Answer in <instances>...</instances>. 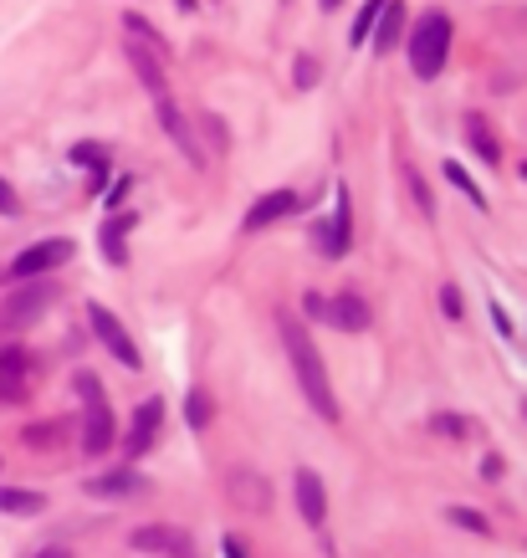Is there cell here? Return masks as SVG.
<instances>
[{"label":"cell","instance_id":"obj_1","mask_svg":"<svg viewBox=\"0 0 527 558\" xmlns=\"http://www.w3.org/2000/svg\"><path fill=\"white\" fill-rule=\"evenodd\" d=\"M277 333H282V349L292 359V374H297V390L307 395L323 420H338V400H333V384H328V369H323V354L313 349L307 328L292 318V313H277Z\"/></svg>","mask_w":527,"mask_h":558},{"label":"cell","instance_id":"obj_2","mask_svg":"<svg viewBox=\"0 0 527 558\" xmlns=\"http://www.w3.org/2000/svg\"><path fill=\"white\" fill-rule=\"evenodd\" d=\"M446 57H451V16L446 11H430L410 31V67H415V77L435 82V77H441V67H446Z\"/></svg>","mask_w":527,"mask_h":558},{"label":"cell","instance_id":"obj_3","mask_svg":"<svg viewBox=\"0 0 527 558\" xmlns=\"http://www.w3.org/2000/svg\"><path fill=\"white\" fill-rule=\"evenodd\" d=\"M77 395H82V451L87 456H108V446H113V436H118V425H113V405H108V395H103V384H98V374H77Z\"/></svg>","mask_w":527,"mask_h":558},{"label":"cell","instance_id":"obj_4","mask_svg":"<svg viewBox=\"0 0 527 558\" xmlns=\"http://www.w3.org/2000/svg\"><path fill=\"white\" fill-rule=\"evenodd\" d=\"M52 282H26V287H16L6 303H0V333H26L41 313L52 308Z\"/></svg>","mask_w":527,"mask_h":558},{"label":"cell","instance_id":"obj_5","mask_svg":"<svg viewBox=\"0 0 527 558\" xmlns=\"http://www.w3.org/2000/svg\"><path fill=\"white\" fill-rule=\"evenodd\" d=\"M87 323H93V333H98V343H103V349L123 364V369H144V354H139V343L134 338H128V328L103 308V303H93V308H87Z\"/></svg>","mask_w":527,"mask_h":558},{"label":"cell","instance_id":"obj_6","mask_svg":"<svg viewBox=\"0 0 527 558\" xmlns=\"http://www.w3.org/2000/svg\"><path fill=\"white\" fill-rule=\"evenodd\" d=\"M72 251H77V246H72L67 236H47V241L26 246L16 262H11V282H31V277H41V272H57Z\"/></svg>","mask_w":527,"mask_h":558},{"label":"cell","instance_id":"obj_7","mask_svg":"<svg viewBox=\"0 0 527 558\" xmlns=\"http://www.w3.org/2000/svg\"><path fill=\"white\" fill-rule=\"evenodd\" d=\"M139 553H159V558H195V538L185 528H169V523H149L134 533Z\"/></svg>","mask_w":527,"mask_h":558},{"label":"cell","instance_id":"obj_8","mask_svg":"<svg viewBox=\"0 0 527 558\" xmlns=\"http://www.w3.org/2000/svg\"><path fill=\"white\" fill-rule=\"evenodd\" d=\"M348 226H354V205H348V190L338 185V200H333L328 226H318V231H313V241H318V251L328 256V262H338V256L348 251Z\"/></svg>","mask_w":527,"mask_h":558},{"label":"cell","instance_id":"obj_9","mask_svg":"<svg viewBox=\"0 0 527 558\" xmlns=\"http://www.w3.org/2000/svg\"><path fill=\"white\" fill-rule=\"evenodd\" d=\"M149 492V477H139L134 466H118V471H103V477H87V497H144Z\"/></svg>","mask_w":527,"mask_h":558},{"label":"cell","instance_id":"obj_10","mask_svg":"<svg viewBox=\"0 0 527 558\" xmlns=\"http://www.w3.org/2000/svg\"><path fill=\"white\" fill-rule=\"evenodd\" d=\"M154 108H159V123H164V134L174 139V149H180L190 164H205V154H200V139H195V128H190V118H185L180 108H174V98H159Z\"/></svg>","mask_w":527,"mask_h":558},{"label":"cell","instance_id":"obj_11","mask_svg":"<svg viewBox=\"0 0 527 558\" xmlns=\"http://www.w3.org/2000/svg\"><path fill=\"white\" fill-rule=\"evenodd\" d=\"M139 226V210H113V216L103 221V231H98V246H103V256L113 267H128V231Z\"/></svg>","mask_w":527,"mask_h":558},{"label":"cell","instance_id":"obj_12","mask_svg":"<svg viewBox=\"0 0 527 558\" xmlns=\"http://www.w3.org/2000/svg\"><path fill=\"white\" fill-rule=\"evenodd\" d=\"M226 492H231V502H236V507H246V512H267V502H272V482H267V477H256L251 466L231 471Z\"/></svg>","mask_w":527,"mask_h":558},{"label":"cell","instance_id":"obj_13","mask_svg":"<svg viewBox=\"0 0 527 558\" xmlns=\"http://www.w3.org/2000/svg\"><path fill=\"white\" fill-rule=\"evenodd\" d=\"M159 420H164V400H159V395H154V400H144V405L134 410V431H128V461H139V456L154 446Z\"/></svg>","mask_w":527,"mask_h":558},{"label":"cell","instance_id":"obj_14","mask_svg":"<svg viewBox=\"0 0 527 558\" xmlns=\"http://www.w3.org/2000/svg\"><path fill=\"white\" fill-rule=\"evenodd\" d=\"M328 323L343 328V333H364L374 323V313L359 292H338V297H328Z\"/></svg>","mask_w":527,"mask_h":558},{"label":"cell","instance_id":"obj_15","mask_svg":"<svg viewBox=\"0 0 527 558\" xmlns=\"http://www.w3.org/2000/svg\"><path fill=\"white\" fill-rule=\"evenodd\" d=\"M128 62H134V72H139V82L149 88V98L159 103V98H169V77H164V62L149 52V47H139V41H128Z\"/></svg>","mask_w":527,"mask_h":558},{"label":"cell","instance_id":"obj_16","mask_svg":"<svg viewBox=\"0 0 527 558\" xmlns=\"http://www.w3.org/2000/svg\"><path fill=\"white\" fill-rule=\"evenodd\" d=\"M297 512L313 528H323V518H328V492H323L318 471H297Z\"/></svg>","mask_w":527,"mask_h":558},{"label":"cell","instance_id":"obj_17","mask_svg":"<svg viewBox=\"0 0 527 558\" xmlns=\"http://www.w3.org/2000/svg\"><path fill=\"white\" fill-rule=\"evenodd\" d=\"M292 210H297V195H292V190H272V195H261V200L246 210V231H267L272 221L292 216Z\"/></svg>","mask_w":527,"mask_h":558},{"label":"cell","instance_id":"obj_18","mask_svg":"<svg viewBox=\"0 0 527 558\" xmlns=\"http://www.w3.org/2000/svg\"><path fill=\"white\" fill-rule=\"evenodd\" d=\"M21 395H26V354L0 349V400H21Z\"/></svg>","mask_w":527,"mask_h":558},{"label":"cell","instance_id":"obj_19","mask_svg":"<svg viewBox=\"0 0 527 558\" xmlns=\"http://www.w3.org/2000/svg\"><path fill=\"white\" fill-rule=\"evenodd\" d=\"M47 507L41 492H21V487H0V512H11V518H36V512Z\"/></svg>","mask_w":527,"mask_h":558},{"label":"cell","instance_id":"obj_20","mask_svg":"<svg viewBox=\"0 0 527 558\" xmlns=\"http://www.w3.org/2000/svg\"><path fill=\"white\" fill-rule=\"evenodd\" d=\"M379 36H374V47L379 52H389L394 47V36H400V26H405V6H400V0H384V11H379Z\"/></svg>","mask_w":527,"mask_h":558},{"label":"cell","instance_id":"obj_21","mask_svg":"<svg viewBox=\"0 0 527 558\" xmlns=\"http://www.w3.org/2000/svg\"><path fill=\"white\" fill-rule=\"evenodd\" d=\"M466 144L481 154V164H502V144L492 139V128L481 123V118H471V123H466Z\"/></svg>","mask_w":527,"mask_h":558},{"label":"cell","instance_id":"obj_22","mask_svg":"<svg viewBox=\"0 0 527 558\" xmlns=\"http://www.w3.org/2000/svg\"><path fill=\"white\" fill-rule=\"evenodd\" d=\"M123 26H128V41H139V47H149L154 57H164V52H169V47H164V36H159V31H154V26H149L139 11H123Z\"/></svg>","mask_w":527,"mask_h":558},{"label":"cell","instance_id":"obj_23","mask_svg":"<svg viewBox=\"0 0 527 558\" xmlns=\"http://www.w3.org/2000/svg\"><path fill=\"white\" fill-rule=\"evenodd\" d=\"M185 420L195 425V431H205V425L215 420V400H210V390H200V384H195V390L185 395Z\"/></svg>","mask_w":527,"mask_h":558},{"label":"cell","instance_id":"obj_24","mask_svg":"<svg viewBox=\"0 0 527 558\" xmlns=\"http://www.w3.org/2000/svg\"><path fill=\"white\" fill-rule=\"evenodd\" d=\"M405 190H410V200H415L420 216H425V221H435V195H430V185H425L420 169H405Z\"/></svg>","mask_w":527,"mask_h":558},{"label":"cell","instance_id":"obj_25","mask_svg":"<svg viewBox=\"0 0 527 558\" xmlns=\"http://www.w3.org/2000/svg\"><path fill=\"white\" fill-rule=\"evenodd\" d=\"M441 175H446V180H451V185H456V190H461L466 200H476V210H487V195H481V185H476V180L466 175V169H461L456 159H451V164L441 169Z\"/></svg>","mask_w":527,"mask_h":558},{"label":"cell","instance_id":"obj_26","mask_svg":"<svg viewBox=\"0 0 527 558\" xmlns=\"http://www.w3.org/2000/svg\"><path fill=\"white\" fill-rule=\"evenodd\" d=\"M379 11H384V0H364V11L354 16V31H348V47H359V41H369V31H374Z\"/></svg>","mask_w":527,"mask_h":558},{"label":"cell","instance_id":"obj_27","mask_svg":"<svg viewBox=\"0 0 527 558\" xmlns=\"http://www.w3.org/2000/svg\"><path fill=\"white\" fill-rule=\"evenodd\" d=\"M72 164H82V169H108V149L103 144H72Z\"/></svg>","mask_w":527,"mask_h":558},{"label":"cell","instance_id":"obj_28","mask_svg":"<svg viewBox=\"0 0 527 558\" xmlns=\"http://www.w3.org/2000/svg\"><path fill=\"white\" fill-rule=\"evenodd\" d=\"M292 82H297V93H307V88H313V82H318V62L313 57H297V67H292Z\"/></svg>","mask_w":527,"mask_h":558},{"label":"cell","instance_id":"obj_29","mask_svg":"<svg viewBox=\"0 0 527 558\" xmlns=\"http://www.w3.org/2000/svg\"><path fill=\"white\" fill-rule=\"evenodd\" d=\"M451 523L466 528V533H487V518H481V512H471V507H451Z\"/></svg>","mask_w":527,"mask_h":558},{"label":"cell","instance_id":"obj_30","mask_svg":"<svg viewBox=\"0 0 527 558\" xmlns=\"http://www.w3.org/2000/svg\"><path fill=\"white\" fill-rule=\"evenodd\" d=\"M0 216H21V195L6 180H0Z\"/></svg>","mask_w":527,"mask_h":558},{"label":"cell","instance_id":"obj_31","mask_svg":"<svg viewBox=\"0 0 527 558\" xmlns=\"http://www.w3.org/2000/svg\"><path fill=\"white\" fill-rule=\"evenodd\" d=\"M302 313H307V318H328V297H323V292H307V297H302Z\"/></svg>","mask_w":527,"mask_h":558},{"label":"cell","instance_id":"obj_32","mask_svg":"<svg viewBox=\"0 0 527 558\" xmlns=\"http://www.w3.org/2000/svg\"><path fill=\"white\" fill-rule=\"evenodd\" d=\"M435 431L441 436H466V425H461V415H435Z\"/></svg>","mask_w":527,"mask_h":558},{"label":"cell","instance_id":"obj_33","mask_svg":"<svg viewBox=\"0 0 527 558\" xmlns=\"http://www.w3.org/2000/svg\"><path fill=\"white\" fill-rule=\"evenodd\" d=\"M441 313L446 318H461V292L456 287H441Z\"/></svg>","mask_w":527,"mask_h":558},{"label":"cell","instance_id":"obj_34","mask_svg":"<svg viewBox=\"0 0 527 558\" xmlns=\"http://www.w3.org/2000/svg\"><path fill=\"white\" fill-rule=\"evenodd\" d=\"M492 323H497V328H502V338H512V318H507V313H502V303H492Z\"/></svg>","mask_w":527,"mask_h":558},{"label":"cell","instance_id":"obj_35","mask_svg":"<svg viewBox=\"0 0 527 558\" xmlns=\"http://www.w3.org/2000/svg\"><path fill=\"white\" fill-rule=\"evenodd\" d=\"M221 548H226V558H246V548H241V538H236V533H226V538H221Z\"/></svg>","mask_w":527,"mask_h":558},{"label":"cell","instance_id":"obj_36","mask_svg":"<svg viewBox=\"0 0 527 558\" xmlns=\"http://www.w3.org/2000/svg\"><path fill=\"white\" fill-rule=\"evenodd\" d=\"M36 558H72V553H67V548H57V543H52V548H41V553H36Z\"/></svg>","mask_w":527,"mask_h":558},{"label":"cell","instance_id":"obj_37","mask_svg":"<svg viewBox=\"0 0 527 558\" xmlns=\"http://www.w3.org/2000/svg\"><path fill=\"white\" fill-rule=\"evenodd\" d=\"M343 6V0H323V11H338Z\"/></svg>","mask_w":527,"mask_h":558},{"label":"cell","instance_id":"obj_38","mask_svg":"<svg viewBox=\"0 0 527 558\" xmlns=\"http://www.w3.org/2000/svg\"><path fill=\"white\" fill-rule=\"evenodd\" d=\"M180 11H195V0H180Z\"/></svg>","mask_w":527,"mask_h":558}]
</instances>
